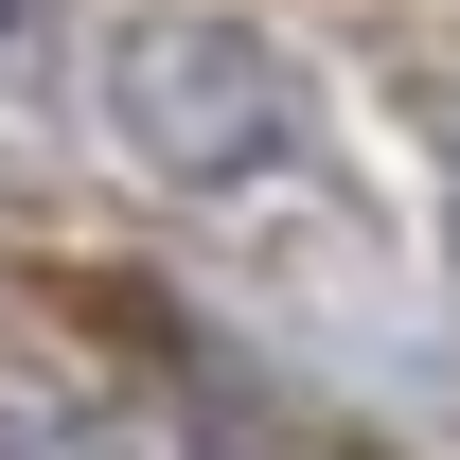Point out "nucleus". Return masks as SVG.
<instances>
[{
	"label": "nucleus",
	"mask_w": 460,
	"mask_h": 460,
	"mask_svg": "<svg viewBox=\"0 0 460 460\" xmlns=\"http://www.w3.org/2000/svg\"><path fill=\"white\" fill-rule=\"evenodd\" d=\"M107 124L177 195H230V177L301 160V71H284V36H248V18H142L107 54Z\"/></svg>",
	"instance_id": "nucleus-1"
},
{
	"label": "nucleus",
	"mask_w": 460,
	"mask_h": 460,
	"mask_svg": "<svg viewBox=\"0 0 460 460\" xmlns=\"http://www.w3.org/2000/svg\"><path fill=\"white\" fill-rule=\"evenodd\" d=\"M36 36H54V0H0V54H36Z\"/></svg>",
	"instance_id": "nucleus-2"
}]
</instances>
